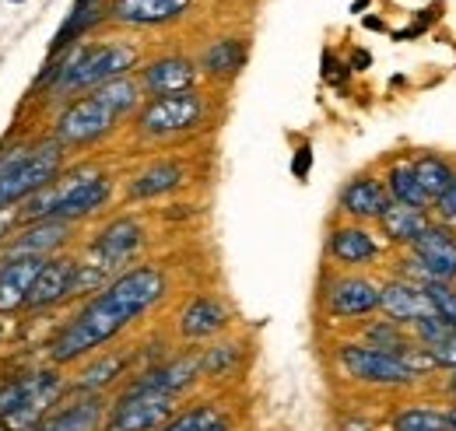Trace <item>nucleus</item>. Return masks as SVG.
Wrapping results in <instances>:
<instances>
[{
  "label": "nucleus",
  "instance_id": "f257e3e1",
  "mask_svg": "<svg viewBox=\"0 0 456 431\" xmlns=\"http://www.w3.org/2000/svg\"><path fill=\"white\" fill-rule=\"evenodd\" d=\"M166 295H169V273L159 264H134L116 273L102 291L85 298L70 313V320L50 337L46 344L50 365L70 369L106 351L119 333H126L137 320L155 313L166 302Z\"/></svg>",
  "mask_w": 456,
  "mask_h": 431
},
{
  "label": "nucleus",
  "instance_id": "f03ea898",
  "mask_svg": "<svg viewBox=\"0 0 456 431\" xmlns=\"http://www.w3.org/2000/svg\"><path fill=\"white\" fill-rule=\"evenodd\" d=\"M144 106L141 85L137 77H116L110 85L77 95L70 102H63L53 119V141L63 151H85L102 144L110 134L119 130V123H126L130 116H137V109Z\"/></svg>",
  "mask_w": 456,
  "mask_h": 431
},
{
  "label": "nucleus",
  "instance_id": "7ed1b4c3",
  "mask_svg": "<svg viewBox=\"0 0 456 431\" xmlns=\"http://www.w3.org/2000/svg\"><path fill=\"white\" fill-rule=\"evenodd\" d=\"M141 67V53L134 43H77L63 53L50 56L39 88L50 102H70L77 95H88L116 77H130V70Z\"/></svg>",
  "mask_w": 456,
  "mask_h": 431
},
{
  "label": "nucleus",
  "instance_id": "20e7f679",
  "mask_svg": "<svg viewBox=\"0 0 456 431\" xmlns=\"http://www.w3.org/2000/svg\"><path fill=\"white\" fill-rule=\"evenodd\" d=\"M113 175L102 172L99 165H77L60 172L50 186H43L39 193H32L18 215L25 221H70L81 224L88 217H95L102 207H110L113 200Z\"/></svg>",
  "mask_w": 456,
  "mask_h": 431
},
{
  "label": "nucleus",
  "instance_id": "39448f33",
  "mask_svg": "<svg viewBox=\"0 0 456 431\" xmlns=\"http://www.w3.org/2000/svg\"><path fill=\"white\" fill-rule=\"evenodd\" d=\"M70 396L63 369H25L0 378V431H32Z\"/></svg>",
  "mask_w": 456,
  "mask_h": 431
},
{
  "label": "nucleus",
  "instance_id": "423d86ee",
  "mask_svg": "<svg viewBox=\"0 0 456 431\" xmlns=\"http://www.w3.org/2000/svg\"><path fill=\"white\" fill-rule=\"evenodd\" d=\"M63 162H67V151L53 137L4 148L0 151V211L21 207L32 193L50 186L63 172Z\"/></svg>",
  "mask_w": 456,
  "mask_h": 431
},
{
  "label": "nucleus",
  "instance_id": "0eeeda50",
  "mask_svg": "<svg viewBox=\"0 0 456 431\" xmlns=\"http://www.w3.org/2000/svg\"><path fill=\"white\" fill-rule=\"evenodd\" d=\"M208 112H211L208 99L197 88L179 92V95H162V99H144V106L134 116V134L151 144L175 141V137L200 130L208 123Z\"/></svg>",
  "mask_w": 456,
  "mask_h": 431
},
{
  "label": "nucleus",
  "instance_id": "6e6552de",
  "mask_svg": "<svg viewBox=\"0 0 456 431\" xmlns=\"http://www.w3.org/2000/svg\"><path fill=\"white\" fill-rule=\"evenodd\" d=\"M394 277L414 284H456V224L436 221L418 235L411 249H403L394 264Z\"/></svg>",
  "mask_w": 456,
  "mask_h": 431
},
{
  "label": "nucleus",
  "instance_id": "1a4fd4ad",
  "mask_svg": "<svg viewBox=\"0 0 456 431\" xmlns=\"http://www.w3.org/2000/svg\"><path fill=\"white\" fill-rule=\"evenodd\" d=\"M334 369L351 386H362V389H411V386L421 382L400 358L362 344L358 337L341 340L334 347Z\"/></svg>",
  "mask_w": 456,
  "mask_h": 431
},
{
  "label": "nucleus",
  "instance_id": "9d476101",
  "mask_svg": "<svg viewBox=\"0 0 456 431\" xmlns=\"http://www.w3.org/2000/svg\"><path fill=\"white\" fill-rule=\"evenodd\" d=\"M379 288L383 281L362 270H334L323 277L320 309L330 323H365L379 313Z\"/></svg>",
  "mask_w": 456,
  "mask_h": 431
},
{
  "label": "nucleus",
  "instance_id": "9b49d317",
  "mask_svg": "<svg viewBox=\"0 0 456 431\" xmlns=\"http://www.w3.org/2000/svg\"><path fill=\"white\" fill-rule=\"evenodd\" d=\"M148 242V228L137 215H116L110 217L88 242H85V256L88 264L102 270V273H123L126 267H134V260L144 253Z\"/></svg>",
  "mask_w": 456,
  "mask_h": 431
},
{
  "label": "nucleus",
  "instance_id": "f8f14e48",
  "mask_svg": "<svg viewBox=\"0 0 456 431\" xmlns=\"http://www.w3.org/2000/svg\"><path fill=\"white\" fill-rule=\"evenodd\" d=\"M179 407H183V400L169 396V393L119 386L110 400L106 431H159Z\"/></svg>",
  "mask_w": 456,
  "mask_h": 431
},
{
  "label": "nucleus",
  "instance_id": "ddd939ff",
  "mask_svg": "<svg viewBox=\"0 0 456 431\" xmlns=\"http://www.w3.org/2000/svg\"><path fill=\"white\" fill-rule=\"evenodd\" d=\"M387 242L379 239V232H372L369 224H354V221H338L327 235V260L334 270H369L387 256Z\"/></svg>",
  "mask_w": 456,
  "mask_h": 431
},
{
  "label": "nucleus",
  "instance_id": "4468645a",
  "mask_svg": "<svg viewBox=\"0 0 456 431\" xmlns=\"http://www.w3.org/2000/svg\"><path fill=\"white\" fill-rule=\"evenodd\" d=\"M74 228L77 224H70V221H25V224H18V232L0 249V264H11V260H53L70 246Z\"/></svg>",
  "mask_w": 456,
  "mask_h": 431
},
{
  "label": "nucleus",
  "instance_id": "2eb2a0df",
  "mask_svg": "<svg viewBox=\"0 0 456 431\" xmlns=\"http://www.w3.org/2000/svg\"><path fill=\"white\" fill-rule=\"evenodd\" d=\"M200 347H186L179 354L162 358L159 365L144 369V372H134L123 386H134V389H155V393H169L186 400L197 386H200Z\"/></svg>",
  "mask_w": 456,
  "mask_h": 431
},
{
  "label": "nucleus",
  "instance_id": "dca6fc26",
  "mask_svg": "<svg viewBox=\"0 0 456 431\" xmlns=\"http://www.w3.org/2000/svg\"><path fill=\"white\" fill-rule=\"evenodd\" d=\"M134 369H137V347H106L77 365V372L70 378V393L110 396L134 376Z\"/></svg>",
  "mask_w": 456,
  "mask_h": 431
},
{
  "label": "nucleus",
  "instance_id": "f3484780",
  "mask_svg": "<svg viewBox=\"0 0 456 431\" xmlns=\"http://www.w3.org/2000/svg\"><path fill=\"white\" fill-rule=\"evenodd\" d=\"M390 207H394V200H390V190L379 172L351 175L338 193V215L354 224H376Z\"/></svg>",
  "mask_w": 456,
  "mask_h": 431
},
{
  "label": "nucleus",
  "instance_id": "a211bd4d",
  "mask_svg": "<svg viewBox=\"0 0 456 431\" xmlns=\"http://www.w3.org/2000/svg\"><path fill=\"white\" fill-rule=\"evenodd\" d=\"M232 326V309L218 295H193L179 313H175V337L183 344H208L218 340Z\"/></svg>",
  "mask_w": 456,
  "mask_h": 431
},
{
  "label": "nucleus",
  "instance_id": "6ab92c4d",
  "mask_svg": "<svg viewBox=\"0 0 456 431\" xmlns=\"http://www.w3.org/2000/svg\"><path fill=\"white\" fill-rule=\"evenodd\" d=\"M197 63L190 56H155L148 63L137 67V85H141V95L144 99H162V95H179V92H190L197 88Z\"/></svg>",
  "mask_w": 456,
  "mask_h": 431
},
{
  "label": "nucleus",
  "instance_id": "aec40b11",
  "mask_svg": "<svg viewBox=\"0 0 456 431\" xmlns=\"http://www.w3.org/2000/svg\"><path fill=\"white\" fill-rule=\"evenodd\" d=\"M379 313L411 329L421 320H432L436 305H432L425 284H414V281H403V277H387L383 288H379Z\"/></svg>",
  "mask_w": 456,
  "mask_h": 431
},
{
  "label": "nucleus",
  "instance_id": "412c9836",
  "mask_svg": "<svg viewBox=\"0 0 456 431\" xmlns=\"http://www.w3.org/2000/svg\"><path fill=\"white\" fill-rule=\"evenodd\" d=\"M74 277H77V256H53L46 260L32 291H28V302H25V313H50L63 302L74 298Z\"/></svg>",
  "mask_w": 456,
  "mask_h": 431
},
{
  "label": "nucleus",
  "instance_id": "4be33fe9",
  "mask_svg": "<svg viewBox=\"0 0 456 431\" xmlns=\"http://www.w3.org/2000/svg\"><path fill=\"white\" fill-rule=\"evenodd\" d=\"M106 414H110V396L70 393L57 411L32 431H106Z\"/></svg>",
  "mask_w": 456,
  "mask_h": 431
},
{
  "label": "nucleus",
  "instance_id": "5701e85b",
  "mask_svg": "<svg viewBox=\"0 0 456 431\" xmlns=\"http://www.w3.org/2000/svg\"><path fill=\"white\" fill-rule=\"evenodd\" d=\"M193 0H110V21L123 28H159L179 21Z\"/></svg>",
  "mask_w": 456,
  "mask_h": 431
},
{
  "label": "nucleus",
  "instance_id": "b1692460",
  "mask_svg": "<svg viewBox=\"0 0 456 431\" xmlns=\"http://www.w3.org/2000/svg\"><path fill=\"white\" fill-rule=\"evenodd\" d=\"M190 179V168L179 159H159V162L144 165L137 175H130L126 183V200L130 204H144V200H159V197H169L179 186H186Z\"/></svg>",
  "mask_w": 456,
  "mask_h": 431
},
{
  "label": "nucleus",
  "instance_id": "393cba45",
  "mask_svg": "<svg viewBox=\"0 0 456 431\" xmlns=\"http://www.w3.org/2000/svg\"><path fill=\"white\" fill-rule=\"evenodd\" d=\"M43 264L46 260H11V264H0V316L25 313L28 291H32Z\"/></svg>",
  "mask_w": 456,
  "mask_h": 431
},
{
  "label": "nucleus",
  "instance_id": "a878e982",
  "mask_svg": "<svg viewBox=\"0 0 456 431\" xmlns=\"http://www.w3.org/2000/svg\"><path fill=\"white\" fill-rule=\"evenodd\" d=\"M418 347L432 358L436 369L443 372H453L456 369V326L446 323L443 316H432V320H421L418 326H411Z\"/></svg>",
  "mask_w": 456,
  "mask_h": 431
},
{
  "label": "nucleus",
  "instance_id": "bb28decb",
  "mask_svg": "<svg viewBox=\"0 0 456 431\" xmlns=\"http://www.w3.org/2000/svg\"><path fill=\"white\" fill-rule=\"evenodd\" d=\"M428 224H432V211H418V207H403V204H394L387 215L376 221L379 239L387 246H394V249H411Z\"/></svg>",
  "mask_w": 456,
  "mask_h": 431
},
{
  "label": "nucleus",
  "instance_id": "cd10ccee",
  "mask_svg": "<svg viewBox=\"0 0 456 431\" xmlns=\"http://www.w3.org/2000/svg\"><path fill=\"white\" fill-rule=\"evenodd\" d=\"M106 18H110V4H106V0H77L74 11L67 14V21L60 25L57 39H53V46H50V56L77 46V43H81L99 21H106Z\"/></svg>",
  "mask_w": 456,
  "mask_h": 431
},
{
  "label": "nucleus",
  "instance_id": "c85d7f7f",
  "mask_svg": "<svg viewBox=\"0 0 456 431\" xmlns=\"http://www.w3.org/2000/svg\"><path fill=\"white\" fill-rule=\"evenodd\" d=\"M246 53L249 50H246V43L239 36H222L211 46H204V53L197 60V70H204L208 77L228 81V77H235L246 67Z\"/></svg>",
  "mask_w": 456,
  "mask_h": 431
},
{
  "label": "nucleus",
  "instance_id": "c756f323",
  "mask_svg": "<svg viewBox=\"0 0 456 431\" xmlns=\"http://www.w3.org/2000/svg\"><path fill=\"white\" fill-rule=\"evenodd\" d=\"M246 347L239 340H211L200 347V378L204 382H228L242 372Z\"/></svg>",
  "mask_w": 456,
  "mask_h": 431
},
{
  "label": "nucleus",
  "instance_id": "7c9ffc66",
  "mask_svg": "<svg viewBox=\"0 0 456 431\" xmlns=\"http://www.w3.org/2000/svg\"><path fill=\"white\" fill-rule=\"evenodd\" d=\"M383 183L390 190V200L403 204V207H418V211H432V200L425 197L421 183L414 179V168H411V155L407 159H394L383 172Z\"/></svg>",
  "mask_w": 456,
  "mask_h": 431
},
{
  "label": "nucleus",
  "instance_id": "2f4dec72",
  "mask_svg": "<svg viewBox=\"0 0 456 431\" xmlns=\"http://www.w3.org/2000/svg\"><path fill=\"white\" fill-rule=\"evenodd\" d=\"M390 431H453L446 407L436 403H403L387 418Z\"/></svg>",
  "mask_w": 456,
  "mask_h": 431
},
{
  "label": "nucleus",
  "instance_id": "473e14b6",
  "mask_svg": "<svg viewBox=\"0 0 456 431\" xmlns=\"http://www.w3.org/2000/svg\"><path fill=\"white\" fill-rule=\"evenodd\" d=\"M411 168H414V179L421 183V190H425L428 200H436L456 175V162H450L439 151H418V155H411Z\"/></svg>",
  "mask_w": 456,
  "mask_h": 431
},
{
  "label": "nucleus",
  "instance_id": "72a5a7b5",
  "mask_svg": "<svg viewBox=\"0 0 456 431\" xmlns=\"http://www.w3.org/2000/svg\"><path fill=\"white\" fill-rule=\"evenodd\" d=\"M228 407L218 400H193V403H183L169 421L159 431H204L218 414H225Z\"/></svg>",
  "mask_w": 456,
  "mask_h": 431
},
{
  "label": "nucleus",
  "instance_id": "f704fd0d",
  "mask_svg": "<svg viewBox=\"0 0 456 431\" xmlns=\"http://www.w3.org/2000/svg\"><path fill=\"white\" fill-rule=\"evenodd\" d=\"M425 291H428V298H432V305H436V316H443L446 323L456 326V284H425Z\"/></svg>",
  "mask_w": 456,
  "mask_h": 431
},
{
  "label": "nucleus",
  "instance_id": "c9c22d12",
  "mask_svg": "<svg viewBox=\"0 0 456 431\" xmlns=\"http://www.w3.org/2000/svg\"><path fill=\"white\" fill-rule=\"evenodd\" d=\"M432 217L446 221V224H456V175L450 179V186L432 200Z\"/></svg>",
  "mask_w": 456,
  "mask_h": 431
},
{
  "label": "nucleus",
  "instance_id": "e433bc0d",
  "mask_svg": "<svg viewBox=\"0 0 456 431\" xmlns=\"http://www.w3.org/2000/svg\"><path fill=\"white\" fill-rule=\"evenodd\" d=\"M334 431H379V421H376V418H369V414L351 411V414H344L341 421L334 425Z\"/></svg>",
  "mask_w": 456,
  "mask_h": 431
},
{
  "label": "nucleus",
  "instance_id": "4c0bfd02",
  "mask_svg": "<svg viewBox=\"0 0 456 431\" xmlns=\"http://www.w3.org/2000/svg\"><path fill=\"white\" fill-rule=\"evenodd\" d=\"M18 224H21L18 207H4V211H0V249H4V246H7V239L18 232Z\"/></svg>",
  "mask_w": 456,
  "mask_h": 431
},
{
  "label": "nucleus",
  "instance_id": "58836bf2",
  "mask_svg": "<svg viewBox=\"0 0 456 431\" xmlns=\"http://www.w3.org/2000/svg\"><path fill=\"white\" fill-rule=\"evenodd\" d=\"M309 168H313V148H309V144H302V148H295L291 175H295V179H305V175H309Z\"/></svg>",
  "mask_w": 456,
  "mask_h": 431
},
{
  "label": "nucleus",
  "instance_id": "ea45409f",
  "mask_svg": "<svg viewBox=\"0 0 456 431\" xmlns=\"http://www.w3.org/2000/svg\"><path fill=\"white\" fill-rule=\"evenodd\" d=\"M323 77H327L330 85H341L344 77H347V67H344L334 53H323Z\"/></svg>",
  "mask_w": 456,
  "mask_h": 431
},
{
  "label": "nucleus",
  "instance_id": "a19ab883",
  "mask_svg": "<svg viewBox=\"0 0 456 431\" xmlns=\"http://www.w3.org/2000/svg\"><path fill=\"white\" fill-rule=\"evenodd\" d=\"M204 431H235V418L225 411V414H218V418H215V421H211Z\"/></svg>",
  "mask_w": 456,
  "mask_h": 431
},
{
  "label": "nucleus",
  "instance_id": "79ce46f5",
  "mask_svg": "<svg viewBox=\"0 0 456 431\" xmlns=\"http://www.w3.org/2000/svg\"><path fill=\"white\" fill-rule=\"evenodd\" d=\"M439 389H443V396H446V400H453V403H456V369L443 378V386H439Z\"/></svg>",
  "mask_w": 456,
  "mask_h": 431
},
{
  "label": "nucleus",
  "instance_id": "37998d69",
  "mask_svg": "<svg viewBox=\"0 0 456 431\" xmlns=\"http://www.w3.org/2000/svg\"><path fill=\"white\" fill-rule=\"evenodd\" d=\"M347 67H351V70H365V67H369V53H365V50H358V53L351 56V63H347Z\"/></svg>",
  "mask_w": 456,
  "mask_h": 431
},
{
  "label": "nucleus",
  "instance_id": "c03bdc74",
  "mask_svg": "<svg viewBox=\"0 0 456 431\" xmlns=\"http://www.w3.org/2000/svg\"><path fill=\"white\" fill-rule=\"evenodd\" d=\"M446 414H450V428L456 431V403H450V407H446Z\"/></svg>",
  "mask_w": 456,
  "mask_h": 431
},
{
  "label": "nucleus",
  "instance_id": "a18cd8bd",
  "mask_svg": "<svg viewBox=\"0 0 456 431\" xmlns=\"http://www.w3.org/2000/svg\"><path fill=\"white\" fill-rule=\"evenodd\" d=\"M14 4H21V0H14Z\"/></svg>",
  "mask_w": 456,
  "mask_h": 431
}]
</instances>
